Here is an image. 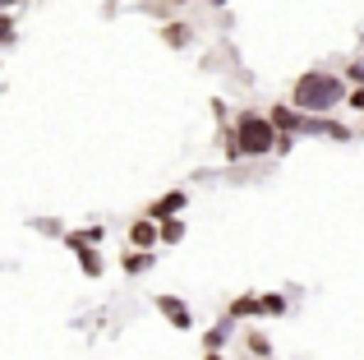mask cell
<instances>
[{
  "label": "cell",
  "mask_w": 364,
  "mask_h": 360,
  "mask_svg": "<svg viewBox=\"0 0 364 360\" xmlns=\"http://www.w3.org/2000/svg\"><path fill=\"white\" fill-rule=\"evenodd\" d=\"M203 360H226V356L222 351H203Z\"/></svg>",
  "instance_id": "obj_23"
},
{
  "label": "cell",
  "mask_w": 364,
  "mask_h": 360,
  "mask_svg": "<svg viewBox=\"0 0 364 360\" xmlns=\"http://www.w3.org/2000/svg\"><path fill=\"white\" fill-rule=\"evenodd\" d=\"M152 263H157L152 250H124L120 254V272H124V277H139V272H148Z\"/></svg>",
  "instance_id": "obj_9"
},
{
  "label": "cell",
  "mask_w": 364,
  "mask_h": 360,
  "mask_svg": "<svg viewBox=\"0 0 364 360\" xmlns=\"http://www.w3.org/2000/svg\"><path fill=\"white\" fill-rule=\"evenodd\" d=\"M152 305H157V314L166 319L171 328H180V333H189V328H194V309H189L180 296H171V291H157V296H152Z\"/></svg>",
  "instance_id": "obj_3"
},
{
  "label": "cell",
  "mask_w": 364,
  "mask_h": 360,
  "mask_svg": "<svg viewBox=\"0 0 364 360\" xmlns=\"http://www.w3.org/2000/svg\"><path fill=\"white\" fill-rule=\"evenodd\" d=\"M263 116H267V125H272L277 134H300V120H304L300 111L291 107V102H272V107H267Z\"/></svg>",
  "instance_id": "obj_5"
},
{
  "label": "cell",
  "mask_w": 364,
  "mask_h": 360,
  "mask_svg": "<svg viewBox=\"0 0 364 360\" xmlns=\"http://www.w3.org/2000/svg\"><path fill=\"white\" fill-rule=\"evenodd\" d=\"M318 139H332V144H350V139H355V129H350V125H341V120H332V116H323Z\"/></svg>",
  "instance_id": "obj_13"
},
{
  "label": "cell",
  "mask_w": 364,
  "mask_h": 360,
  "mask_svg": "<svg viewBox=\"0 0 364 360\" xmlns=\"http://www.w3.org/2000/svg\"><path fill=\"white\" fill-rule=\"evenodd\" d=\"M171 5H185V0H171Z\"/></svg>",
  "instance_id": "obj_25"
},
{
  "label": "cell",
  "mask_w": 364,
  "mask_h": 360,
  "mask_svg": "<svg viewBox=\"0 0 364 360\" xmlns=\"http://www.w3.org/2000/svg\"><path fill=\"white\" fill-rule=\"evenodd\" d=\"M18 42V23L9 14H0V46H14Z\"/></svg>",
  "instance_id": "obj_17"
},
{
  "label": "cell",
  "mask_w": 364,
  "mask_h": 360,
  "mask_svg": "<svg viewBox=\"0 0 364 360\" xmlns=\"http://www.w3.org/2000/svg\"><path fill=\"white\" fill-rule=\"evenodd\" d=\"M231 333H235V324H231V319H222V324H213V328L203 333V351H222V346L231 342Z\"/></svg>",
  "instance_id": "obj_12"
},
{
  "label": "cell",
  "mask_w": 364,
  "mask_h": 360,
  "mask_svg": "<svg viewBox=\"0 0 364 360\" xmlns=\"http://www.w3.org/2000/svg\"><path fill=\"white\" fill-rule=\"evenodd\" d=\"M286 291H267V296H258V319H282L286 314Z\"/></svg>",
  "instance_id": "obj_11"
},
{
  "label": "cell",
  "mask_w": 364,
  "mask_h": 360,
  "mask_svg": "<svg viewBox=\"0 0 364 360\" xmlns=\"http://www.w3.org/2000/svg\"><path fill=\"white\" fill-rule=\"evenodd\" d=\"M14 5H23V0H0V14H9Z\"/></svg>",
  "instance_id": "obj_22"
},
{
  "label": "cell",
  "mask_w": 364,
  "mask_h": 360,
  "mask_svg": "<svg viewBox=\"0 0 364 360\" xmlns=\"http://www.w3.org/2000/svg\"><path fill=\"white\" fill-rule=\"evenodd\" d=\"M124 235H129V250H157V222L148 217H134Z\"/></svg>",
  "instance_id": "obj_7"
},
{
  "label": "cell",
  "mask_w": 364,
  "mask_h": 360,
  "mask_svg": "<svg viewBox=\"0 0 364 360\" xmlns=\"http://www.w3.org/2000/svg\"><path fill=\"white\" fill-rule=\"evenodd\" d=\"M65 250L74 254V259H79V272L88 282H97L102 272H107V254H102V245H92V240H83V231H74V226H65Z\"/></svg>",
  "instance_id": "obj_2"
},
{
  "label": "cell",
  "mask_w": 364,
  "mask_h": 360,
  "mask_svg": "<svg viewBox=\"0 0 364 360\" xmlns=\"http://www.w3.org/2000/svg\"><path fill=\"white\" fill-rule=\"evenodd\" d=\"M157 33H161V42H166V46H176V51L194 46V28H189L185 18H166V23H161Z\"/></svg>",
  "instance_id": "obj_6"
},
{
  "label": "cell",
  "mask_w": 364,
  "mask_h": 360,
  "mask_svg": "<svg viewBox=\"0 0 364 360\" xmlns=\"http://www.w3.org/2000/svg\"><path fill=\"white\" fill-rule=\"evenodd\" d=\"M226 319H231V324H240V319H258V296H254V291H240V296H231V305H226Z\"/></svg>",
  "instance_id": "obj_10"
},
{
  "label": "cell",
  "mask_w": 364,
  "mask_h": 360,
  "mask_svg": "<svg viewBox=\"0 0 364 360\" xmlns=\"http://www.w3.org/2000/svg\"><path fill=\"white\" fill-rule=\"evenodd\" d=\"M295 139H300V134H277V144H272V153H277V157H291V148H295Z\"/></svg>",
  "instance_id": "obj_20"
},
{
  "label": "cell",
  "mask_w": 364,
  "mask_h": 360,
  "mask_svg": "<svg viewBox=\"0 0 364 360\" xmlns=\"http://www.w3.org/2000/svg\"><path fill=\"white\" fill-rule=\"evenodd\" d=\"M185 208H189L185 189H166V194H157L148 208H143V217H148V222H166V217H180Z\"/></svg>",
  "instance_id": "obj_4"
},
{
  "label": "cell",
  "mask_w": 364,
  "mask_h": 360,
  "mask_svg": "<svg viewBox=\"0 0 364 360\" xmlns=\"http://www.w3.org/2000/svg\"><path fill=\"white\" fill-rule=\"evenodd\" d=\"M185 235H189L185 217H166V222H157V245H161V250H176Z\"/></svg>",
  "instance_id": "obj_8"
},
{
  "label": "cell",
  "mask_w": 364,
  "mask_h": 360,
  "mask_svg": "<svg viewBox=\"0 0 364 360\" xmlns=\"http://www.w3.org/2000/svg\"><path fill=\"white\" fill-rule=\"evenodd\" d=\"M341 83H346V88H360V83H364V55L341 65Z\"/></svg>",
  "instance_id": "obj_14"
},
{
  "label": "cell",
  "mask_w": 364,
  "mask_h": 360,
  "mask_svg": "<svg viewBox=\"0 0 364 360\" xmlns=\"http://www.w3.org/2000/svg\"><path fill=\"white\" fill-rule=\"evenodd\" d=\"M346 102V83L332 70H300L291 83V107L300 116H328Z\"/></svg>",
  "instance_id": "obj_1"
},
{
  "label": "cell",
  "mask_w": 364,
  "mask_h": 360,
  "mask_svg": "<svg viewBox=\"0 0 364 360\" xmlns=\"http://www.w3.org/2000/svg\"><path fill=\"white\" fill-rule=\"evenodd\" d=\"M341 107H350V111L364 116V83H360V88H346V102H341Z\"/></svg>",
  "instance_id": "obj_18"
},
{
  "label": "cell",
  "mask_w": 364,
  "mask_h": 360,
  "mask_svg": "<svg viewBox=\"0 0 364 360\" xmlns=\"http://www.w3.org/2000/svg\"><path fill=\"white\" fill-rule=\"evenodd\" d=\"M208 5H213V9H217V5H226V0H208Z\"/></svg>",
  "instance_id": "obj_24"
},
{
  "label": "cell",
  "mask_w": 364,
  "mask_h": 360,
  "mask_svg": "<svg viewBox=\"0 0 364 360\" xmlns=\"http://www.w3.org/2000/svg\"><path fill=\"white\" fill-rule=\"evenodd\" d=\"M28 226H33V231H42V235H65V222H60V217H28Z\"/></svg>",
  "instance_id": "obj_15"
},
{
  "label": "cell",
  "mask_w": 364,
  "mask_h": 360,
  "mask_svg": "<svg viewBox=\"0 0 364 360\" xmlns=\"http://www.w3.org/2000/svg\"><path fill=\"white\" fill-rule=\"evenodd\" d=\"M245 346H249V356H263V360L272 356V342H267L263 333H249V337H245Z\"/></svg>",
  "instance_id": "obj_16"
},
{
  "label": "cell",
  "mask_w": 364,
  "mask_h": 360,
  "mask_svg": "<svg viewBox=\"0 0 364 360\" xmlns=\"http://www.w3.org/2000/svg\"><path fill=\"white\" fill-rule=\"evenodd\" d=\"M83 240H92V245H102V240H107V226H102V222H92V226H83Z\"/></svg>",
  "instance_id": "obj_21"
},
{
  "label": "cell",
  "mask_w": 364,
  "mask_h": 360,
  "mask_svg": "<svg viewBox=\"0 0 364 360\" xmlns=\"http://www.w3.org/2000/svg\"><path fill=\"white\" fill-rule=\"evenodd\" d=\"M208 107H213V120H217V125H231V107H226L222 97H213Z\"/></svg>",
  "instance_id": "obj_19"
}]
</instances>
